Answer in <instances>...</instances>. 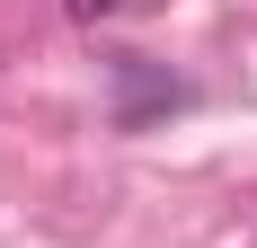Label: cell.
<instances>
[{"label":"cell","mask_w":257,"mask_h":248,"mask_svg":"<svg viewBox=\"0 0 257 248\" xmlns=\"http://www.w3.org/2000/svg\"><path fill=\"white\" fill-rule=\"evenodd\" d=\"M115 80H124V124H142L151 106H178V98H186L178 80H151V62H142V53H124V62H115Z\"/></svg>","instance_id":"cell-1"},{"label":"cell","mask_w":257,"mask_h":248,"mask_svg":"<svg viewBox=\"0 0 257 248\" xmlns=\"http://www.w3.org/2000/svg\"><path fill=\"white\" fill-rule=\"evenodd\" d=\"M115 9H142V0H71V18H115Z\"/></svg>","instance_id":"cell-2"}]
</instances>
